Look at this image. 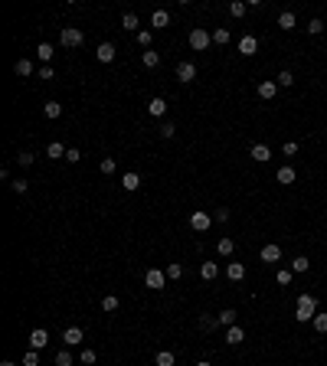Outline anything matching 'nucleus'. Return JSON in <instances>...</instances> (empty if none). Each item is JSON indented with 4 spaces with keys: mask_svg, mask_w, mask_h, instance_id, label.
Instances as JSON below:
<instances>
[{
    "mask_svg": "<svg viewBox=\"0 0 327 366\" xmlns=\"http://www.w3.org/2000/svg\"><path fill=\"white\" fill-rule=\"evenodd\" d=\"M209 46H213V33H206L203 26H193L190 30V49L193 52H206Z\"/></svg>",
    "mask_w": 327,
    "mask_h": 366,
    "instance_id": "f257e3e1",
    "label": "nucleus"
},
{
    "mask_svg": "<svg viewBox=\"0 0 327 366\" xmlns=\"http://www.w3.org/2000/svg\"><path fill=\"white\" fill-rule=\"evenodd\" d=\"M59 43L66 46V49H75V46H82V43H85V33H82L79 26H62Z\"/></svg>",
    "mask_w": 327,
    "mask_h": 366,
    "instance_id": "f03ea898",
    "label": "nucleus"
},
{
    "mask_svg": "<svg viewBox=\"0 0 327 366\" xmlns=\"http://www.w3.org/2000/svg\"><path fill=\"white\" fill-rule=\"evenodd\" d=\"M144 285H147V288H154V291H164V288H167V271H160V268H147V271H144Z\"/></svg>",
    "mask_w": 327,
    "mask_h": 366,
    "instance_id": "7ed1b4c3",
    "label": "nucleus"
},
{
    "mask_svg": "<svg viewBox=\"0 0 327 366\" xmlns=\"http://www.w3.org/2000/svg\"><path fill=\"white\" fill-rule=\"evenodd\" d=\"M209 226H213V216H209L206 209H197V213H190V229H193V232H206Z\"/></svg>",
    "mask_w": 327,
    "mask_h": 366,
    "instance_id": "20e7f679",
    "label": "nucleus"
},
{
    "mask_svg": "<svg viewBox=\"0 0 327 366\" xmlns=\"http://www.w3.org/2000/svg\"><path fill=\"white\" fill-rule=\"evenodd\" d=\"M259 259H262V262H268V265H278V262H282V245H275V242H268V245H262V252H259Z\"/></svg>",
    "mask_w": 327,
    "mask_h": 366,
    "instance_id": "39448f33",
    "label": "nucleus"
},
{
    "mask_svg": "<svg viewBox=\"0 0 327 366\" xmlns=\"http://www.w3.org/2000/svg\"><path fill=\"white\" fill-rule=\"evenodd\" d=\"M82 327H66V330H62V344H66V350H72V347H79L82 344Z\"/></svg>",
    "mask_w": 327,
    "mask_h": 366,
    "instance_id": "423d86ee",
    "label": "nucleus"
},
{
    "mask_svg": "<svg viewBox=\"0 0 327 366\" xmlns=\"http://www.w3.org/2000/svg\"><path fill=\"white\" fill-rule=\"evenodd\" d=\"M193 79H197V62H180V66H177V82L190 85Z\"/></svg>",
    "mask_w": 327,
    "mask_h": 366,
    "instance_id": "0eeeda50",
    "label": "nucleus"
},
{
    "mask_svg": "<svg viewBox=\"0 0 327 366\" xmlns=\"http://www.w3.org/2000/svg\"><path fill=\"white\" fill-rule=\"evenodd\" d=\"M298 311H305V314H311V321H314V314H317V298L314 294H298V304H294Z\"/></svg>",
    "mask_w": 327,
    "mask_h": 366,
    "instance_id": "6e6552de",
    "label": "nucleus"
},
{
    "mask_svg": "<svg viewBox=\"0 0 327 366\" xmlns=\"http://www.w3.org/2000/svg\"><path fill=\"white\" fill-rule=\"evenodd\" d=\"M46 344H49V333H46L43 327H36V330L30 333V350H46Z\"/></svg>",
    "mask_w": 327,
    "mask_h": 366,
    "instance_id": "1a4fd4ad",
    "label": "nucleus"
},
{
    "mask_svg": "<svg viewBox=\"0 0 327 366\" xmlns=\"http://www.w3.org/2000/svg\"><path fill=\"white\" fill-rule=\"evenodd\" d=\"M239 52H242V56H255V52H259V40H255L252 33H246L242 40H239Z\"/></svg>",
    "mask_w": 327,
    "mask_h": 366,
    "instance_id": "9d476101",
    "label": "nucleus"
},
{
    "mask_svg": "<svg viewBox=\"0 0 327 366\" xmlns=\"http://www.w3.org/2000/svg\"><path fill=\"white\" fill-rule=\"evenodd\" d=\"M242 340H246V330H242V327H239V324L226 327V344H229V347H239V344H242Z\"/></svg>",
    "mask_w": 327,
    "mask_h": 366,
    "instance_id": "9b49d317",
    "label": "nucleus"
},
{
    "mask_svg": "<svg viewBox=\"0 0 327 366\" xmlns=\"http://www.w3.org/2000/svg\"><path fill=\"white\" fill-rule=\"evenodd\" d=\"M275 180L282 183V186H291L294 180H298V174H294V167H288V163H285V167L275 170Z\"/></svg>",
    "mask_w": 327,
    "mask_h": 366,
    "instance_id": "f8f14e48",
    "label": "nucleus"
},
{
    "mask_svg": "<svg viewBox=\"0 0 327 366\" xmlns=\"http://www.w3.org/2000/svg\"><path fill=\"white\" fill-rule=\"evenodd\" d=\"M147 111H151V118H164V115H167V102H164L160 95H154L151 102H147Z\"/></svg>",
    "mask_w": 327,
    "mask_h": 366,
    "instance_id": "ddd939ff",
    "label": "nucleus"
},
{
    "mask_svg": "<svg viewBox=\"0 0 327 366\" xmlns=\"http://www.w3.org/2000/svg\"><path fill=\"white\" fill-rule=\"evenodd\" d=\"M226 278H229V281H242L246 278V265L242 262H229L226 265Z\"/></svg>",
    "mask_w": 327,
    "mask_h": 366,
    "instance_id": "4468645a",
    "label": "nucleus"
},
{
    "mask_svg": "<svg viewBox=\"0 0 327 366\" xmlns=\"http://www.w3.org/2000/svg\"><path fill=\"white\" fill-rule=\"evenodd\" d=\"M95 56H98V62H115L118 49H115V43H102V46L95 49Z\"/></svg>",
    "mask_w": 327,
    "mask_h": 366,
    "instance_id": "2eb2a0df",
    "label": "nucleus"
},
{
    "mask_svg": "<svg viewBox=\"0 0 327 366\" xmlns=\"http://www.w3.org/2000/svg\"><path fill=\"white\" fill-rule=\"evenodd\" d=\"M197 327H200V330H203V333H213L216 327H220V317H216V314H200Z\"/></svg>",
    "mask_w": 327,
    "mask_h": 366,
    "instance_id": "dca6fc26",
    "label": "nucleus"
},
{
    "mask_svg": "<svg viewBox=\"0 0 327 366\" xmlns=\"http://www.w3.org/2000/svg\"><path fill=\"white\" fill-rule=\"evenodd\" d=\"M200 278H203V281L220 278V265H216V262H200Z\"/></svg>",
    "mask_w": 327,
    "mask_h": 366,
    "instance_id": "f3484780",
    "label": "nucleus"
},
{
    "mask_svg": "<svg viewBox=\"0 0 327 366\" xmlns=\"http://www.w3.org/2000/svg\"><path fill=\"white\" fill-rule=\"evenodd\" d=\"M255 157V163H268L271 160V151H268V144H252V151H249Z\"/></svg>",
    "mask_w": 327,
    "mask_h": 366,
    "instance_id": "a211bd4d",
    "label": "nucleus"
},
{
    "mask_svg": "<svg viewBox=\"0 0 327 366\" xmlns=\"http://www.w3.org/2000/svg\"><path fill=\"white\" fill-rule=\"evenodd\" d=\"M164 26H170V13L167 10H154L151 13V30H164Z\"/></svg>",
    "mask_w": 327,
    "mask_h": 366,
    "instance_id": "6ab92c4d",
    "label": "nucleus"
},
{
    "mask_svg": "<svg viewBox=\"0 0 327 366\" xmlns=\"http://www.w3.org/2000/svg\"><path fill=\"white\" fill-rule=\"evenodd\" d=\"M275 95H278V82H259V98L271 102Z\"/></svg>",
    "mask_w": 327,
    "mask_h": 366,
    "instance_id": "aec40b11",
    "label": "nucleus"
},
{
    "mask_svg": "<svg viewBox=\"0 0 327 366\" xmlns=\"http://www.w3.org/2000/svg\"><path fill=\"white\" fill-rule=\"evenodd\" d=\"M216 252H220V255H223V259H229V255H232V252H236V242H232V239H229V236H223V239H220V242H216Z\"/></svg>",
    "mask_w": 327,
    "mask_h": 366,
    "instance_id": "412c9836",
    "label": "nucleus"
},
{
    "mask_svg": "<svg viewBox=\"0 0 327 366\" xmlns=\"http://www.w3.org/2000/svg\"><path fill=\"white\" fill-rule=\"evenodd\" d=\"M278 26H282V30H294V26H298V17H294L291 10H282V13H278Z\"/></svg>",
    "mask_w": 327,
    "mask_h": 366,
    "instance_id": "4be33fe9",
    "label": "nucleus"
},
{
    "mask_svg": "<svg viewBox=\"0 0 327 366\" xmlns=\"http://www.w3.org/2000/svg\"><path fill=\"white\" fill-rule=\"evenodd\" d=\"M13 72L26 79V75H33V72H36V69H33V62H30V59H17V62H13Z\"/></svg>",
    "mask_w": 327,
    "mask_h": 366,
    "instance_id": "5701e85b",
    "label": "nucleus"
},
{
    "mask_svg": "<svg viewBox=\"0 0 327 366\" xmlns=\"http://www.w3.org/2000/svg\"><path fill=\"white\" fill-rule=\"evenodd\" d=\"M154 366H177V356L170 353V350H160V353L154 356Z\"/></svg>",
    "mask_w": 327,
    "mask_h": 366,
    "instance_id": "b1692460",
    "label": "nucleus"
},
{
    "mask_svg": "<svg viewBox=\"0 0 327 366\" xmlns=\"http://www.w3.org/2000/svg\"><path fill=\"white\" fill-rule=\"evenodd\" d=\"M36 56H40V59H43V66H49V59H52V56H56V49H52V46H49V43H40V46H36Z\"/></svg>",
    "mask_w": 327,
    "mask_h": 366,
    "instance_id": "393cba45",
    "label": "nucleus"
},
{
    "mask_svg": "<svg viewBox=\"0 0 327 366\" xmlns=\"http://www.w3.org/2000/svg\"><path fill=\"white\" fill-rule=\"evenodd\" d=\"M66 151H69V147H62L59 141H52L49 147H46V154H49L52 160H66Z\"/></svg>",
    "mask_w": 327,
    "mask_h": 366,
    "instance_id": "a878e982",
    "label": "nucleus"
},
{
    "mask_svg": "<svg viewBox=\"0 0 327 366\" xmlns=\"http://www.w3.org/2000/svg\"><path fill=\"white\" fill-rule=\"evenodd\" d=\"M141 62L147 69H157L160 66V52H154V49H147V52H141Z\"/></svg>",
    "mask_w": 327,
    "mask_h": 366,
    "instance_id": "bb28decb",
    "label": "nucleus"
},
{
    "mask_svg": "<svg viewBox=\"0 0 327 366\" xmlns=\"http://www.w3.org/2000/svg\"><path fill=\"white\" fill-rule=\"evenodd\" d=\"M216 317H220V324H223V327H232V324H236V317H239V311L226 307V311H220V314H216Z\"/></svg>",
    "mask_w": 327,
    "mask_h": 366,
    "instance_id": "cd10ccee",
    "label": "nucleus"
},
{
    "mask_svg": "<svg viewBox=\"0 0 327 366\" xmlns=\"http://www.w3.org/2000/svg\"><path fill=\"white\" fill-rule=\"evenodd\" d=\"M43 115H46L49 121H56L59 115H62V105H59V102H46V105H43Z\"/></svg>",
    "mask_w": 327,
    "mask_h": 366,
    "instance_id": "c85d7f7f",
    "label": "nucleus"
},
{
    "mask_svg": "<svg viewBox=\"0 0 327 366\" xmlns=\"http://www.w3.org/2000/svg\"><path fill=\"white\" fill-rule=\"evenodd\" d=\"M121 186H124V190H128V193H134L138 186H141V177H138V174H124V180H121Z\"/></svg>",
    "mask_w": 327,
    "mask_h": 366,
    "instance_id": "c756f323",
    "label": "nucleus"
},
{
    "mask_svg": "<svg viewBox=\"0 0 327 366\" xmlns=\"http://www.w3.org/2000/svg\"><path fill=\"white\" fill-rule=\"evenodd\" d=\"M308 268H311V262L305 259V255H298V259H291V271H294V275H305Z\"/></svg>",
    "mask_w": 327,
    "mask_h": 366,
    "instance_id": "7c9ffc66",
    "label": "nucleus"
},
{
    "mask_svg": "<svg viewBox=\"0 0 327 366\" xmlns=\"http://www.w3.org/2000/svg\"><path fill=\"white\" fill-rule=\"evenodd\" d=\"M246 10H249V4H242V0H232V4H229V17H246Z\"/></svg>",
    "mask_w": 327,
    "mask_h": 366,
    "instance_id": "2f4dec72",
    "label": "nucleus"
},
{
    "mask_svg": "<svg viewBox=\"0 0 327 366\" xmlns=\"http://www.w3.org/2000/svg\"><path fill=\"white\" fill-rule=\"evenodd\" d=\"M291 278H294V271H291V268H278V271H275V281L282 285V288H285V285H291Z\"/></svg>",
    "mask_w": 327,
    "mask_h": 366,
    "instance_id": "473e14b6",
    "label": "nucleus"
},
{
    "mask_svg": "<svg viewBox=\"0 0 327 366\" xmlns=\"http://www.w3.org/2000/svg\"><path fill=\"white\" fill-rule=\"evenodd\" d=\"M98 170H102L105 177H112L115 170H118V163H115V157H102V163H98Z\"/></svg>",
    "mask_w": 327,
    "mask_h": 366,
    "instance_id": "72a5a7b5",
    "label": "nucleus"
},
{
    "mask_svg": "<svg viewBox=\"0 0 327 366\" xmlns=\"http://www.w3.org/2000/svg\"><path fill=\"white\" fill-rule=\"evenodd\" d=\"M157 131H160V137H164V141H170V137L177 134V124H174V121H164Z\"/></svg>",
    "mask_w": 327,
    "mask_h": 366,
    "instance_id": "f704fd0d",
    "label": "nucleus"
},
{
    "mask_svg": "<svg viewBox=\"0 0 327 366\" xmlns=\"http://www.w3.org/2000/svg\"><path fill=\"white\" fill-rule=\"evenodd\" d=\"M164 271H167V278H174V281H177V278H183V265L180 262H170Z\"/></svg>",
    "mask_w": 327,
    "mask_h": 366,
    "instance_id": "c9c22d12",
    "label": "nucleus"
},
{
    "mask_svg": "<svg viewBox=\"0 0 327 366\" xmlns=\"http://www.w3.org/2000/svg\"><path fill=\"white\" fill-rule=\"evenodd\" d=\"M308 33H311V36H321V33H324V20H321V17L308 20Z\"/></svg>",
    "mask_w": 327,
    "mask_h": 366,
    "instance_id": "e433bc0d",
    "label": "nucleus"
},
{
    "mask_svg": "<svg viewBox=\"0 0 327 366\" xmlns=\"http://www.w3.org/2000/svg\"><path fill=\"white\" fill-rule=\"evenodd\" d=\"M102 311H105V314H115V311H118V298H115V294L102 298Z\"/></svg>",
    "mask_w": 327,
    "mask_h": 366,
    "instance_id": "4c0bfd02",
    "label": "nucleus"
},
{
    "mask_svg": "<svg viewBox=\"0 0 327 366\" xmlns=\"http://www.w3.org/2000/svg\"><path fill=\"white\" fill-rule=\"evenodd\" d=\"M213 43H216V46H226V43H229V30H226V26L213 30Z\"/></svg>",
    "mask_w": 327,
    "mask_h": 366,
    "instance_id": "58836bf2",
    "label": "nucleus"
},
{
    "mask_svg": "<svg viewBox=\"0 0 327 366\" xmlns=\"http://www.w3.org/2000/svg\"><path fill=\"white\" fill-rule=\"evenodd\" d=\"M10 190H13V193H20V196H23V193L30 190V180H23V177H17V180H10Z\"/></svg>",
    "mask_w": 327,
    "mask_h": 366,
    "instance_id": "ea45409f",
    "label": "nucleus"
},
{
    "mask_svg": "<svg viewBox=\"0 0 327 366\" xmlns=\"http://www.w3.org/2000/svg\"><path fill=\"white\" fill-rule=\"evenodd\" d=\"M138 23H141V20H138V13H124V17H121V26L124 30H138Z\"/></svg>",
    "mask_w": 327,
    "mask_h": 366,
    "instance_id": "a19ab883",
    "label": "nucleus"
},
{
    "mask_svg": "<svg viewBox=\"0 0 327 366\" xmlns=\"http://www.w3.org/2000/svg\"><path fill=\"white\" fill-rule=\"evenodd\" d=\"M278 85H282V89H288V85H294V75L288 72V69H282V72H278V79H275Z\"/></svg>",
    "mask_w": 327,
    "mask_h": 366,
    "instance_id": "79ce46f5",
    "label": "nucleus"
},
{
    "mask_svg": "<svg viewBox=\"0 0 327 366\" xmlns=\"http://www.w3.org/2000/svg\"><path fill=\"white\" fill-rule=\"evenodd\" d=\"M23 366H40V350H26V356H23Z\"/></svg>",
    "mask_w": 327,
    "mask_h": 366,
    "instance_id": "37998d69",
    "label": "nucleus"
},
{
    "mask_svg": "<svg viewBox=\"0 0 327 366\" xmlns=\"http://www.w3.org/2000/svg\"><path fill=\"white\" fill-rule=\"evenodd\" d=\"M311 324H314L317 333H327V314H314V321H311Z\"/></svg>",
    "mask_w": 327,
    "mask_h": 366,
    "instance_id": "c03bdc74",
    "label": "nucleus"
},
{
    "mask_svg": "<svg viewBox=\"0 0 327 366\" xmlns=\"http://www.w3.org/2000/svg\"><path fill=\"white\" fill-rule=\"evenodd\" d=\"M56 366H72V353H69V350H59L56 353Z\"/></svg>",
    "mask_w": 327,
    "mask_h": 366,
    "instance_id": "a18cd8bd",
    "label": "nucleus"
},
{
    "mask_svg": "<svg viewBox=\"0 0 327 366\" xmlns=\"http://www.w3.org/2000/svg\"><path fill=\"white\" fill-rule=\"evenodd\" d=\"M79 360H82L85 366H92V363L98 360V353H95V350H82V353H79Z\"/></svg>",
    "mask_w": 327,
    "mask_h": 366,
    "instance_id": "49530a36",
    "label": "nucleus"
},
{
    "mask_svg": "<svg viewBox=\"0 0 327 366\" xmlns=\"http://www.w3.org/2000/svg\"><path fill=\"white\" fill-rule=\"evenodd\" d=\"M138 43H141L144 49H151V30H138Z\"/></svg>",
    "mask_w": 327,
    "mask_h": 366,
    "instance_id": "de8ad7c7",
    "label": "nucleus"
},
{
    "mask_svg": "<svg viewBox=\"0 0 327 366\" xmlns=\"http://www.w3.org/2000/svg\"><path fill=\"white\" fill-rule=\"evenodd\" d=\"M66 160H69V163H79V160H82V151H79V147H69V151H66Z\"/></svg>",
    "mask_w": 327,
    "mask_h": 366,
    "instance_id": "09e8293b",
    "label": "nucleus"
},
{
    "mask_svg": "<svg viewBox=\"0 0 327 366\" xmlns=\"http://www.w3.org/2000/svg\"><path fill=\"white\" fill-rule=\"evenodd\" d=\"M33 160H36V157H33L30 151H20V157H17V163H20V167H30Z\"/></svg>",
    "mask_w": 327,
    "mask_h": 366,
    "instance_id": "8fccbe9b",
    "label": "nucleus"
},
{
    "mask_svg": "<svg viewBox=\"0 0 327 366\" xmlns=\"http://www.w3.org/2000/svg\"><path fill=\"white\" fill-rule=\"evenodd\" d=\"M213 219H216V222H229V209H216Z\"/></svg>",
    "mask_w": 327,
    "mask_h": 366,
    "instance_id": "3c124183",
    "label": "nucleus"
},
{
    "mask_svg": "<svg viewBox=\"0 0 327 366\" xmlns=\"http://www.w3.org/2000/svg\"><path fill=\"white\" fill-rule=\"evenodd\" d=\"M282 151H285V157H294V154H298V144H294V141H288V144L282 147Z\"/></svg>",
    "mask_w": 327,
    "mask_h": 366,
    "instance_id": "603ef678",
    "label": "nucleus"
},
{
    "mask_svg": "<svg viewBox=\"0 0 327 366\" xmlns=\"http://www.w3.org/2000/svg\"><path fill=\"white\" fill-rule=\"evenodd\" d=\"M294 321H298V324H308V321H311V314H305V311L294 307Z\"/></svg>",
    "mask_w": 327,
    "mask_h": 366,
    "instance_id": "864d4df0",
    "label": "nucleus"
},
{
    "mask_svg": "<svg viewBox=\"0 0 327 366\" xmlns=\"http://www.w3.org/2000/svg\"><path fill=\"white\" fill-rule=\"evenodd\" d=\"M36 75H40V79H52V69H49V66H43V69H40Z\"/></svg>",
    "mask_w": 327,
    "mask_h": 366,
    "instance_id": "5fc2aeb1",
    "label": "nucleus"
},
{
    "mask_svg": "<svg viewBox=\"0 0 327 366\" xmlns=\"http://www.w3.org/2000/svg\"><path fill=\"white\" fill-rule=\"evenodd\" d=\"M0 366H17V363H13V360H4V363H0Z\"/></svg>",
    "mask_w": 327,
    "mask_h": 366,
    "instance_id": "6e6d98bb",
    "label": "nucleus"
},
{
    "mask_svg": "<svg viewBox=\"0 0 327 366\" xmlns=\"http://www.w3.org/2000/svg\"><path fill=\"white\" fill-rule=\"evenodd\" d=\"M197 366H213V363H197Z\"/></svg>",
    "mask_w": 327,
    "mask_h": 366,
    "instance_id": "4d7b16f0",
    "label": "nucleus"
}]
</instances>
